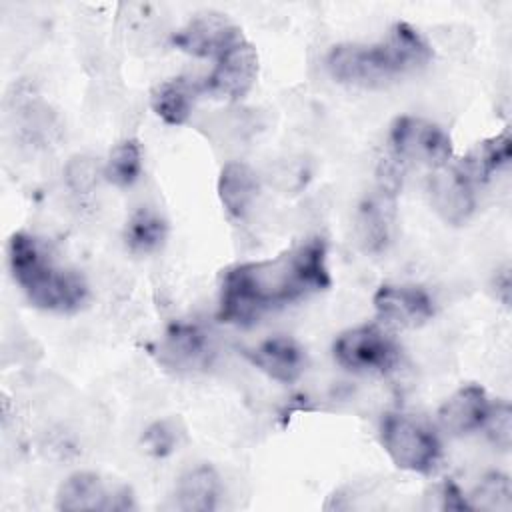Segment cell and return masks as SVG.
Returning <instances> with one entry per match:
<instances>
[{
    "mask_svg": "<svg viewBox=\"0 0 512 512\" xmlns=\"http://www.w3.org/2000/svg\"><path fill=\"white\" fill-rule=\"evenodd\" d=\"M8 266L14 282L40 310L76 312L88 298L84 278L70 268H62L50 256L46 244L28 232L10 236Z\"/></svg>",
    "mask_w": 512,
    "mask_h": 512,
    "instance_id": "cell-3",
    "label": "cell"
},
{
    "mask_svg": "<svg viewBox=\"0 0 512 512\" xmlns=\"http://www.w3.org/2000/svg\"><path fill=\"white\" fill-rule=\"evenodd\" d=\"M240 34L242 30L222 14L206 12L198 14L184 28H180L172 36V42L182 52L214 60Z\"/></svg>",
    "mask_w": 512,
    "mask_h": 512,
    "instance_id": "cell-12",
    "label": "cell"
},
{
    "mask_svg": "<svg viewBox=\"0 0 512 512\" xmlns=\"http://www.w3.org/2000/svg\"><path fill=\"white\" fill-rule=\"evenodd\" d=\"M512 156V142L510 132L504 130L498 136L478 142L462 160H458V168L474 182V186L484 184L498 172L502 166L510 162Z\"/></svg>",
    "mask_w": 512,
    "mask_h": 512,
    "instance_id": "cell-18",
    "label": "cell"
},
{
    "mask_svg": "<svg viewBox=\"0 0 512 512\" xmlns=\"http://www.w3.org/2000/svg\"><path fill=\"white\" fill-rule=\"evenodd\" d=\"M336 362L352 372H386L400 356L396 340L376 324L344 330L332 346Z\"/></svg>",
    "mask_w": 512,
    "mask_h": 512,
    "instance_id": "cell-5",
    "label": "cell"
},
{
    "mask_svg": "<svg viewBox=\"0 0 512 512\" xmlns=\"http://www.w3.org/2000/svg\"><path fill=\"white\" fill-rule=\"evenodd\" d=\"M436 498L440 500L442 510H472L468 496L450 480L436 486Z\"/></svg>",
    "mask_w": 512,
    "mask_h": 512,
    "instance_id": "cell-26",
    "label": "cell"
},
{
    "mask_svg": "<svg viewBox=\"0 0 512 512\" xmlns=\"http://www.w3.org/2000/svg\"><path fill=\"white\" fill-rule=\"evenodd\" d=\"M66 180L74 192H90L98 180V166L92 158L76 156L66 166Z\"/></svg>",
    "mask_w": 512,
    "mask_h": 512,
    "instance_id": "cell-25",
    "label": "cell"
},
{
    "mask_svg": "<svg viewBox=\"0 0 512 512\" xmlns=\"http://www.w3.org/2000/svg\"><path fill=\"white\" fill-rule=\"evenodd\" d=\"M174 498L184 512H210L218 506L220 476L212 466L198 464L178 478Z\"/></svg>",
    "mask_w": 512,
    "mask_h": 512,
    "instance_id": "cell-16",
    "label": "cell"
},
{
    "mask_svg": "<svg viewBox=\"0 0 512 512\" xmlns=\"http://www.w3.org/2000/svg\"><path fill=\"white\" fill-rule=\"evenodd\" d=\"M56 508L66 512H124L134 508V496L128 486L112 484L96 472H74L60 484Z\"/></svg>",
    "mask_w": 512,
    "mask_h": 512,
    "instance_id": "cell-7",
    "label": "cell"
},
{
    "mask_svg": "<svg viewBox=\"0 0 512 512\" xmlns=\"http://www.w3.org/2000/svg\"><path fill=\"white\" fill-rule=\"evenodd\" d=\"M428 192L432 208L448 224H464L474 212V182L458 168V164L448 162L436 168L430 178Z\"/></svg>",
    "mask_w": 512,
    "mask_h": 512,
    "instance_id": "cell-9",
    "label": "cell"
},
{
    "mask_svg": "<svg viewBox=\"0 0 512 512\" xmlns=\"http://www.w3.org/2000/svg\"><path fill=\"white\" fill-rule=\"evenodd\" d=\"M374 308L382 320L402 328H416L434 316L428 292L414 284H382L374 294Z\"/></svg>",
    "mask_w": 512,
    "mask_h": 512,
    "instance_id": "cell-10",
    "label": "cell"
},
{
    "mask_svg": "<svg viewBox=\"0 0 512 512\" xmlns=\"http://www.w3.org/2000/svg\"><path fill=\"white\" fill-rule=\"evenodd\" d=\"M490 438V442L500 448L508 450L512 442V408L508 402H496L490 406L486 422L482 426Z\"/></svg>",
    "mask_w": 512,
    "mask_h": 512,
    "instance_id": "cell-23",
    "label": "cell"
},
{
    "mask_svg": "<svg viewBox=\"0 0 512 512\" xmlns=\"http://www.w3.org/2000/svg\"><path fill=\"white\" fill-rule=\"evenodd\" d=\"M140 174H142L140 144L132 138L118 142L108 154V160L102 168V176L118 188H128L140 178Z\"/></svg>",
    "mask_w": 512,
    "mask_h": 512,
    "instance_id": "cell-21",
    "label": "cell"
},
{
    "mask_svg": "<svg viewBox=\"0 0 512 512\" xmlns=\"http://www.w3.org/2000/svg\"><path fill=\"white\" fill-rule=\"evenodd\" d=\"M166 238V222L150 208L138 210L126 224V246L136 254H148L162 246Z\"/></svg>",
    "mask_w": 512,
    "mask_h": 512,
    "instance_id": "cell-19",
    "label": "cell"
},
{
    "mask_svg": "<svg viewBox=\"0 0 512 512\" xmlns=\"http://www.w3.org/2000/svg\"><path fill=\"white\" fill-rule=\"evenodd\" d=\"M472 510L508 512L512 508V484L502 472L486 474L474 492L468 496Z\"/></svg>",
    "mask_w": 512,
    "mask_h": 512,
    "instance_id": "cell-22",
    "label": "cell"
},
{
    "mask_svg": "<svg viewBox=\"0 0 512 512\" xmlns=\"http://www.w3.org/2000/svg\"><path fill=\"white\" fill-rule=\"evenodd\" d=\"M204 92L202 82L188 78H172L160 82L150 94V106L158 118L170 126L188 122L198 94Z\"/></svg>",
    "mask_w": 512,
    "mask_h": 512,
    "instance_id": "cell-15",
    "label": "cell"
},
{
    "mask_svg": "<svg viewBox=\"0 0 512 512\" xmlns=\"http://www.w3.org/2000/svg\"><path fill=\"white\" fill-rule=\"evenodd\" d=\"M180 434L182 432L176 430V424L172 420H158L146 428L142 442L150 454L162 458L176 450Z\"/></svg>",
    "mask_w": 512,
    "mask_h": 512,
    "instance_id": "cell-24",
    "label": "cell"
},
{
    "mask_svg": "<svg viewBox=\"0 0 512 512\" xmlns=\"http://www.w3.org/2000/svg\"><path fill=\"white\" fill-rule=\"evenodd\" d=\"M212 344L208 334L188 322L172 324L160 342V362L180 372H194L210 366Z\"/></svg>",
    "mask_w": 512,
    "mask_h": 512,
    "instance_id": "cell-11",
    "label": "cell"
},
{
    "mask_svg": "<svg viewBox=\"0 0 512 512\" xmlns=\"http://www.w3.org/2000/svg\"><path fill=\"white\" fill-rule=\"evenodd\" d=\"M432 58L424 36L406 22L390 28L376 44H338L330 50L326 66L338 82L354 86H380L396 76L422 68Z\"/></svg>",
    "mask_w": 512,
    "mask_h": 512,
    "instance_id": "cell-2",
    "label": "cell"
},
{
    "mask_svg": "<svg viewBox=\"0 0 512 512\" xmlns=\"http://www.w3.org/2000/svg\"><path fill=\"white\" fill-rule=\"evenodd\" d=\"M380 442L398 468L418 474L432 472L442 454L440 440L428 426L398 412L382 418Z\"/></svg>",
    "mask_w": 512,
    "mask_h": 512,
    "instance_id": "cell-4",
    "label": "cell"
},
{
    "mask_svg": "<svg viewBox=\"0 0 512 512\" xmlns=\"http://www.w3.org/2000/svg\"><path fill=\"white\" fill-rule=\"evenodd\" d=\"M390 146L394 154L412 164L440 168L452 158V140L450 136L434 122L400 116L390 126Z\"/></svg>",
    "mask_w": 512,
    "mask_h": 512,
    "instance_id": "cell-6",
    "label": "cell"
},
{
    "mask_svg": "<svg viewBox=\"0 0 512 512\" xmlns=\"http://www.w3.org/2000/svg\"><path fill=\"white\" fill-rule=\"evenodd\" d=\"M490 406L492 402L488 400V394L482 386L466 384L440 406L438 422L446 432L454 436L470 434L484 426Z\"/></svg>",
    "mask_w": 512,
    "mask_h": 512,
    "instance_id": "cell-14",
    "label": "cell"
},
{
    "mask_svg": "<svg viewBox=\"0 0 512 512\" xmlns=\"http://www.w3.org/2000/svg\"><path fill=\"white\" fill-rule=\"evenodd\" d=\"M392 226V204L386 196L368 198L358 216L360 238L368 250H380L388 242Z\"/></svg>",
    "mask_w": 512,
    "mask_h": 512,
    "instance_id": "cell-20",
    "label": "cell"
},
{
    "mask_svg": "<svg viewBox=\"0 0 512 512\" xmlns=\"http://www.w3.org/2000/svg\"><path fill=\"white\" fill-rule=\"evenodd\" d=\"M246 358L276 382L292 384L306 368V354L290 336H272L244 350Z\"/></svg>",
    "mask_w": 512,
    "mask_h": 512,
    "instance_id": "cell-13",
    "label": "cell"
},
{
    "mask_svg": "<svg viewBox=\"0 0 512 512\" xmlns=\"http://www.w3.org/2000/svg\"><path fill=\"white\" fill-rule=\"evenodd\" d=\"M258 194V176L244 162H228L218 176V196L232 218H244Z\"/></svg>",
    "mask_w": 512,
    "mask_h": 512,
    "instance_id": "cell-17",
    "label": "cell"
},
{
    "mask_svg": "<svg viewBox=\"0 0 512 512\" xmlns=\"http://www.w3.org/2000/svg\"><path fill=\"white\" fill-rule=\"evenodd\" d=\"M258 76V54L256 48L246 40L244 34L236 36L216 58L212 72L204 78V92L240 100L254 86Z\"/></svg>",
    "mask_w": 512,
    "mask_h": 512,
    "instance_id": "cell-8",
    "label": "cell"
},
{
    "mask_svg": "<svg viewBox=\"0 0 512 512\" xmlns=\"http://www.w3.org/2000/svg\"><path fill=\"white\" fill-rule=\"evenodd\" d=\"M328 246L308 238L274 258L230 266L220 280L218 318L248 326L266 312L298 302L330 286Z\"/></svg>",
    "mask_w": 512,
    "mask_h": 512,
    "instance_id": "cell-1",
    "label": "cell"
}]
</instances>
